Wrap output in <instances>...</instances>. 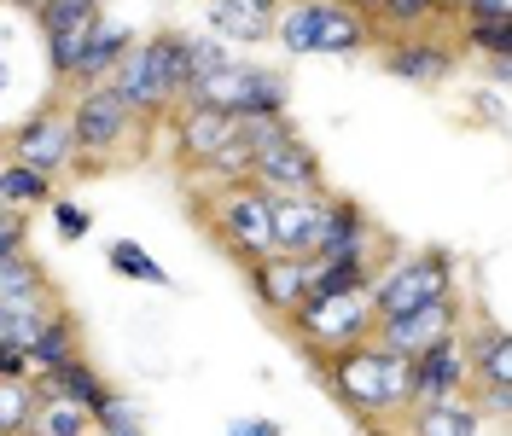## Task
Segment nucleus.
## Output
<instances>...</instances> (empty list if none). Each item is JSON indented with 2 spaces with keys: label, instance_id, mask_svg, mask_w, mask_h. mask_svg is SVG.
Returning a JSON list of instances; mask_svg holds the SVG:
<instances>
[{
  "label": "nucleus",
  "instance_id": "nucleus-15",
  "mask_svg": "<svg viewBox=\"0 0 512 436\" xmlns=\"http://www.w3.org/2000/svg\"><path fill=\"white\" fill-rule=\"evenodd\" d=\"M332 198V192H326ZM326 198H286L268 192V239L280 256H315L320 245V221H326Z\"/></svg>",
  "mask_w": 512,
  "mask_h": 436
},
{
  "label": "nucleus",
  "instance_id": "nucleus-40",
  "mask_svg": "<svg viewBox=\"0 0 512 436\" xmlns=\"http://www.w3.org/2000/svg\"><path fill=\"white\" fill-rule=\"evenodd\" d=\"M99 436H146V425H128V431H99Z\"/></svg>",
  "mask_w": 512,
  "mask_h": 436
},
{
  "label": "nucleus",
  "instance_id": "nucleus-3",
  "mask_svg": "<svg viewBox=\"0 0 512 436\" xmlns=\"http://www.w3.org/2000/svg\"><path fill=\"white\" fill-rule=\"evenodd\" d=\"M251 134V187L262 192H286V198H326V169H320L315 146L286 123V117H262V123H245Z\"/></svg>",
  "mask_w": 512,
  "mask_h": 436
},
{
  "label": "nucleus",
  "instance_id": "nucleus-8",
  "mask_svg": "<svg viewBox=\"0 0 512 436\" xmlns=\"http://www.w3.org/2000/svg\"><path fill=\"white\" fill-rule=\"evenodd\" d=\"M448 291H454V262H448L443 250L396 256V262L373 268V285H367L379 320L384 314H402V309H419V303H431V297H448Z\"/></svg>",
  "mask_w": 512,
  "mask_h": 436
},
{
  "label": "nucleus",
  "instance_id": "nucleus-28",
  "mask_svg": "<svg viewBox=\"0 0 512 436\" xmlns=\"http://www.w3.org/2000/svg\"><path fill=\"white\" fill-rule=\"evenodd\" d=\"M35 402H41L35 378H0V436H24Z\"/></svg>",
  "mask_w": 512,
  "mask_h": 436
},
{
  "label": "nucleus",
  "instance_id": "nucleus-4",
  "mask_svg": "<svg viewBox=\"0 0 512 436\" xmlns=\"http://www.w3.org/2000/svg\"><path fill=\"white\" fill-rule=\"evenodd\" d=\"M286 76L268 70V64H245L227 59L222 70H210L204 82H192V105H216L239 123H262V117H286Z\"/></svg>",
  "mask_w": 512,
  "mask_h": 436
},
{
  "label": "nucleus",
  "instance_id": "nucleus-26",
  "mask_svg": "<svg viewBox=\"0 0 512 436\" xmlns=\"http://www.w3.org/2000/svg\"><path fill=\"white\" fill-rule=\"evenodd\" d=\"M0 204L6 210H41V204H53V175H41L30 163H0Z\"/></svg>",
  "mask_w": 512,
  "mask_h": 436
},
{
  "label": "nucleus",
  "instance_id": "nucleus-30",
  "mask_svg": "<svg viewBox=\"0 0 512 436\" xmlns=\"http://www.w3.org/2000/svg\"><path fill=\"white\" fill-rule=\"evenodd\" d=\"M41 285H53V280H47V268L30 256V245L0 256V297H30V291H41Z\"/></svg>",
  "mask_w": 512,
  "mask_h": 436
},
{
  "label": "nucleus",
  "instance_id": "nucleus-23",
  "mask_svg": "<svg viewBox=\"0 0 512 436\" xmlns=\"http://www.w3.org/2000/svg\"><path fill=\"white\" fill-rule=\"evenodd\" d=\"M59 291L53 285H41V291H30V297H0V338L18 343L24 355H30V343L41 338V326L59 314Z\"/></svg>",
  "mask_w": 512,
  "mask_h": 436
},
{
  "label": "nucleus",
  "instance_id": "nucleus-24",
  "mask_svg": "<svg viewBox=\"0 0 512 436\" xmlns=\"http://www.w3.org/2000/svg\"><path fill=\"white\" fill-rule=\"evenodd\" d=\"M408 436H489V419L472 396H448V402H419Z\"/></svg>",
  "mask_w": 512,
  "mask_h": 436
},
{
  "label": "nucleus",
  "instance_id": "nucleus-11",
  "mask_svg": "<svg viewBox=\"0 0 512 436\" xmlns=\"http://www.w3.org/2000/svg\"><path fill=\"white\" fill-rule=\"evenodd\" d=\"M245 285H251V297H256L262 314L291 320V309L309 297V256H280V250H268V256L245 262Z\"/></svg>",
  "mask_w": 512,
  "mask_h": 436
},
{
  "label": "nucleus",
  "instance_id": "nucleus-22",
  "mask_svg": "<svg viewBox=\"0 0 512 436\" xmlns=\"http://www.w3.org/2000/svg\"><path fill=\"white\" fill-rule=\"evenodd\" d=\"M466 343V373H472V390H489V384H512V338L507 326H472Z\"/></svg>",
  "mask_w": 512,
  "mask_h": 436
},
{
  "label": "nucleus",
  "instance_id": "nucleus-13",
  "mask_svg": "<svg viewBox=\"0 0 512 436\" xmlns=\"http://www.w3.org/2000/svg\"><path fill=\"white\" fill-rule=\"evenodd\" d=\"M466 390H472V373H466V343H460V332L443 343H431L425 355L408 361V407L448 402V396H466Z\"/></svg>",
  "mask_w": 512,
  "mask_h": 436
},
{
  "label": "nucleus",
  "instance_id": "nucleus-10",
  "mask_svg": "<svg viewBox=\"0 0 512 436\" xmlns=\"http://www.w3.org/2000/svg\"><path fill=\"white\" fill-rule=\"evenodd\" d=\"M460 332V297L448 291V297H431V303H419V309H402V314H384L379 326H373V338L390 349V355H402V361H414L425 355L431 343H443Z\"/></svg>",
  "mask_w": 512,
  "mask_h": 436
},
{
  "label": "nucleus",
  "instance_id": "nucleus-5",
  "mask_svg": "<svg viewBox=\"0 0 512 436\" xmlns=\"http://www.w3.org/2000/svg\"><path fill=\"white\" fill-rule=\"evenodd\" d=\"M274 35L286 41V53H361L373 24L344 0H291L274 18Z\"/></svg>",
  "mask_w": 512,
  "mask_h": 436
},
{
  "label": "nucleus",
  "instance_id": "nucleus-32",
  "mask_svg": "<svg viewBox=\"0 0 512 436\" xmlns=\"http://www.w3.org/2000/svg\"><path fill=\"white\" fill-rule=\"evenodd\" d=\"M443 12V0H379L373 6V18L390 24V30H419V24H431Z\"/></svg>",
  "mask_w": 512,
  "mask_h": 436
},
{
  "label": "nucleus",
  "instance_id": "nucleus-21",
  "mask_svg": "<svg viewBox=\"0 0 512 436\" xmlns=\"http://www.w3.org/2000/svg\"><path fill=\"white\" fill-rule=\"evenodd\" d=\"M35 390H47V396H70V402H82L88 413H99V407L117 396V390L99 378V367L88 361V355H70V361H59V367L35 373Z\"/></svg>",
  "mask_w": 512,
  "mask_h": 436
},
{
  "label": "nucleus",
  "instance_id": "nucleus-9",
  "mask_svg": "<svg viewBox=\"0 0 512 436\" xmlns=\"http://www.w3.org/2000/svg\"><path fill=\"white\" fill-rule=\"evenodd\" d=\"M204 221H210V233L222 239V250L239 268L274 250V239H268V192L251 187V181L216 192V204H204Z\"/></svg>",
  "mask_w": 512,
  "mask_h": 436
},
{
  "label": "nucleus",
  "instance_id": "nucleus-19",
  "mask_svg": "<svg viewBox=\"0 0 512 436\" xmlns=\"http://www.w3.org/2000/svg\"><path fill=\"white\" fill-rule=\"evenodd\" d=\"M128 47H134V30L117 24V18H99L94 30H88V41H82V53H76V64H70V88L105 82V76H111V64L123 59Z\"/></svg>",
  "mask_w": 512,
  "mask_h": 436
},
{
  "label": "nucleus",
  "instance_id": "nucleus-14",
  "mask_svg": "<svg viewBox=\"0 0 512 436\" xmlns=\"http://www.w3.org/2000/svg\"><path fill=\"white\" fill-rule=\"evenodd\" d=\"M99 18V0H47L41 6V35H47V64H53V82H70V64L82 53V41Z\"/></svg>",
  "mask_w": 512,
  "mask_h": 436
},
{
  "label": "nucleus",
  "instance_id": "nucleus-29",
  "mask_svg": "<svg viewBox=\"0 0 512 436\" xmlns=\"http://www.w3.org/2000/svg\"><path fill=\"white\" fill-rule=\"evenodd\" d=\"M251 157H256V146H251V134H245V123H239L233 128V140L204 163V175H216L222 187H245V181H251Z\"/></svg>",
  "mask_w": 512,
  "mask_h": 436
},
{
  "label": "nucleus",
  "instance_id": "nucleus-20",
  "mask_svg": "<svg viewBox=\"0 0 512 436\" xmlns=\"http://www.w3.org/2000/svg\"><path fill=\"white\" fill-rule=\"evenodd\" d=\"M379 227L355 198H326V221H320V245L315 256H344V250H373Z\"/></svg>",
  "mask_w": 512,
  "mask_h": 436
},
{
  "label": "nucleus",
  "instance_id": "nucleus-12",
  "mask_svg": "<svg viewBox=\"0 0 512 436\" xmlns=\"http://www.w3.org/2000/svg\"><path fill=\"white\" fill-rule=\"evenodd\" d=\"M12 163H30L41 175H70L76 169V140H70V123H64L59 105H47V111H35L30 123H18L12 134Z\"/></svg>",
  "mask_w": 512,
  "mask_h": 436
},
{
  "label": "nucleus",
  "instance_id": "nucleus-37",
  "mask_svg": "<svg viewBox=\"0 0 512 436\" xmlns=\"http://www.w3.org/2000/svg\"><path fill=\"white\" fill-rule=\"evenodd\" d=\"M460 18H466V24H501V18H512V6L507 0H466Z\"/></svg>",
  "mask_w": 512,
  "mask_h": 436
},
{
  "label": "nucleus",
  "instance_id": "nucleus-7",
  "mask_svg": "<svg viewBox=\"0 0 512 436\" xmlns=\"http://www.w3.org/2000/svg\"><path fill=\"white\" fill-rule=\"evenodd\" d=\"M286 326H291V338L320 361V355H338V349H350V343L373 338L379 314H373V297H367V291H338V297H303V303L291 309Z\"/></svg>",
  "mask_w": 512,
  "mask_h": 436
},
{
  "label": "nucleus",
  "instance_id": "nucleus-34",
  "mask_svg": "<svg viewBox=\"0 0 512 436\" xmlns=\"http://www.w3.org/2000/svg\"><path fill=\"white\" fill-rule=\"evenodd\" d=\"M466 47H478L489 59H512V18H501V24H466Z\"/></svg>",
  "mask_w": 512,
  "mask_h": 436
},
{
  "label": "nucleus",
  "instance_id": "nucleus-18",
  "mask_svg": "<svg viewBox=\"0 0 512 436\" xmlns=\"http://www.w3.org/2000/svg\"><path fill=\"white\" fill-rule=\"evenodd\" d=\"M280 6L286 0H210V30H216V41L251 47V41H268L274 35Z\"/></svg>",
  "mask_w": 512,
  "mask_h": 436
},
{
  "label": "nucleus",
  "instance_id": "nucleus-41",
  "mask_svg": "<svg viewBox=\"0 0 512 436\" xmlns=\"http://www.w3.org/2000/svg\"><path fill=\"white\" fill-rule=\"evenodd\" d=\"M12 6H30V12H41V6H47V0H12Z\"/></svg>",
  "mask_w": 512,
  "mask_h": 436
},
{
  "label": "nucleus",
  "instance_id": "nucleus-39",
  "mask_svg": "<svg viewBox=\"0 0 512 436\" xmlns=\"http://www.w3.org/2000/svg\"><path fill=\"white\" fill-rule=\"evenodd\" d=\"M233 436H280V431H274V425L262 419V425H233Z\"/></svg>",
  "mask_w": 512,
  "mask_h": 436
},
{
  "label": "nucleus",
  "instance_id": "nucleus-25",
  "mask_svg": "<svg viewBox=\"0 0 512 436\" xmlns=\"http://www.w3.org/2000/svg\"><path fill=\"white\" fill-rule=\"evenodd\" d=\"M24 436H94V413L82 402H70V396H47V390H41V402H35Z\"/></svg>",
  "mask_w": 512,
  "mask_h": 436
},
{
  "label": "nucleus",
  "instance_id": "nucleus-38",
  "mask_svg": "<svg viewBox=\"0 0 512 436\" xmlns=\"http://www.w3.org/2000/svg\"><path fill=\"white\" fill-rule=\"evenodd\" d=\"M35 367H30V355L18 349V343H6L0 338V378H30Z\"/></svg>",
  "mask_w": 512,
  "mask_h": 436
},
{
  "label": "nucleus",
  "instance_id": "nucleus-35",
  "mask_svg": "<svg viewBox=\"0 0 512 436\" xmlns=\"http://www.w3.org/2000/svg\"><path fill=\"white\" fill-rule=\"evenodd\" d=\"M53 227H59L64 239H88V233H94V216H88L76 198H59V192H53Z\"/></svg>",
  "mask_w": 512,
  "mask_h": 436
},
{
  "label": "nucleus",
  "instance_id": "nucleus-31",
  "mask_svg": "<svg viewBox=\"0 0 512 436\" xmlns=\"http://www.w3.org/2000/svg\"><path fill=\"white\" fill-rule=\"evenodd\" d=\"M111 268L128 274V280H146V285H175L169 274H163V262H152L134 239H117V245H111Z\"/></svg>",
  "mask_w": 512,
  "mask_h": 436
},
{
  "label": "nucleus",
  "instance_id": "nucleus-2",
  "mask_svg": "<svg viewBox=\"0 0 512 436\" xmlns=\"http://www.w3.org/2000/svg\"><path fill=\"white\" fill-rule=\"evenodd\" d=\"M326 384L338 390V402H350L361 419H390L408 407V361L390 355L379 338H361L338 355H320Z\"/></svg>",
  "mask_w": 512,
  "mask_h": 436
},
{
  "label": "nucleus",
  "instance_id": "nucleus-36",
  "mask_svg": "<svg viewBox=\"0 0 512 436\" xmlns=\"http://www.w3.org/2000/svg\"><path fill=\"white\" fill-rule=\"evenodd\" d=\"M24 245H30L24 210H6V204H0V256H6V250H24Z\"/></svg>",
  "mask_w": 512,
  "mask_h": 436
},
{
  "label": "nucleus",
  "instance_id": "nucleus-17",
  "mask_svg": "<svg viewBox=\"0 0 512 436\" xmlns=\"http://www.w3.org/2000/svg\"><path fill=\"white\" fill-rule=\"evenodd\" d=\"M233 128H239V117H227L216 105H175V157L187 169H204L233 140Z\"/></svg>",
  "mask_w": 512,
  "mask_h": 436
},
{
  "label": "nucleus",
  "instance_id": "nucleus-33",
  "mask_svg": "<svg viewBox=\"0 0 512 436\" xmlns=\"http://www.w3.org/2000/svg\"><path fill=\"white\" fill-rule=\"evenodd\" d=\"M227 59H233V53H227L216 35H187V70H192V82H204V76H210V70H222Z\"/></svg>",
  "mask_w": 512,
  "mask_h": 436
},
{
  "label": "nucleus",
  "instance_id": "nucleus-27",
  "mask_svg": "<svg viewBox=\"0 0 512 436\" xmlns=\"http://www.w3.org/2000/svg\"><path fill=\"white\" fill-rule=\"evenodd\" d=\"M70 355H82V332H76V314L59 309L47 326H41V338L30 343V367L35 373H47V367H59V361H70Z\"/></svg>",
  "mask_w": 512,
  "mask_h": 436
},
{
  "label": "nucleus",
  "instance_id": "nucleus-1",
  "mask_svg": "<svg viewBox=\"0 0 512 436\" xmlns=\"http://www.w3.org/2000/svg\"><path fill=\"white\" fill-rule=\"evenodd\" d=\"M105 88L123 99L140 123H158L163 111L192 105V70H187V35L181 30H158V35H134L123 59L111 64Z\"/></svg>",
  "mask_w": 512,
  "mask_h": 436
},
{
  "label": "nucleus",
  "instance_id": "nucleus-16",
  "mask_svg": "<svg viewBox=\"0 0 512 436\" xmlns=\"http://www.w3.org/2000/svg\"><path fill=\"white\" fill-rule=\"evenodd\" d=\"M384 64H390V76H402V82H414V88H437V82L454 76V47L437 41V35L396 30V41L384 47Z\"/></svg>",
  "mask_w": 512,
  "mask_h": 436
},
{
  "label": "nucleus",
  "instance_id": "nucleus-6",
  "mask_svg": "<svg viewBox=\"0 0 512 436\" xmlns=\"http://www.w3.org/2000/svg\"><path fill=\"white\" fill-rule=\"evenodd\" d=\"M64 123H70V140H76V169H105V163L134 140L140 117H134L105 82H88V88H76Z\"/></svg>",
  "mask_w": 512,
  "mask_h": 436
}]
</instances>
